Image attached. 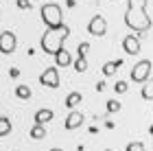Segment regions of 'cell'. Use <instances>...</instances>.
Here are the masks:
<instances>
[{"label":"cell","mask_w":153,"mask_h":151,"mask_svg":"<svg viewBox=\"0 0 153 151\" xmlns=\"http://www.w3.org/2000/svg\"><path fill=\"white\" fill-rule=\"evenodd\" d=\"M68 37H70V26L68 24H61L57 29H46L39 39V48L48 55H55L57 51L64 48V42Z\"/></svg>","instance_id":"cell-2"},{"label":"cell","mask_w":153,"mask_h":151,"mask_svg":"<svg viewBox=\"0 0 153 151\" xmlns=\"http://www.w3.org/2000/svg\"><path fill=\"white\" fill-rule=\"evenodd\" d=\"M127 90H129V83H127V81H116V83H114V92H116V94H125Z\"/></svg>","instance_id":"cell-20"},{"label":"cell","mask_w":153,"mask_h":151,"mask_svg":"<svg viewBox=\"0 0 153 151\" xmlns=\"http://www.w3.org/2000/svg\"><path fill=\"white\" fill-rule=\"evenodd\" d=\"M55 68H66V66H70L72 64V57H70V53H68L66 48H61V51H57L55 53Z\"/></svg>","instance_id":"cell-11"},{"label":"cell","mask_w":153,"mask_h":151,"mask_svg":"<svg viewBox=\"0 0 153 151\" xmlns=\"http://www.w3.org/2000/svg\"><path fill=\"white\" fill-rule=\"evenodd\" d=\"M81 101H83V94L81 92H70L66 97V107H76Z\"/></svg>","instance_id":"cell-15"},{"label":"cell","mask_w":153,"mask_h":151,"mask_svg":"<svg viewBox=\"0 0 153 151\" xmlns=\"http://www.w3.org/2000/svg\"><path fill=\"white\" fill-rule=\"evenodd\" d=\"M11 129H13L11 121L7 118V116H0V138H2V136H9Z\"/></svg>","instance_id":"cell-16"},{"label":"cell","mask_w":153,"mask_h":151,"mask_svg":"<svg viewBox=\"0 0 153 151\" xmlns=\"http://www.w3.org/2000/svg\"><path fill=\"white\" fill-rule=\"evenodd\" d=\"M51 151H64V149H51Z\"/></svg>","instance_id":"cell-25"},{"label":"cell","mask_w":153,"mask_h":151,"mask_svg":"<svg viewBox=\"0 0 153 151\" xmlns=\"http://www.w3.org/2000/svg\"><path fill=\"white\" fill-rule=\"evenodd\" d=\"M83 121H85V116H83L81 112H70L66 116V123H64V127L68 129V132H72V129H79L83 125Z\"/></svg>","instance_id":"cell-10"},{"label":"cell","mask_w":153,"mask_h":151,"mask_svg":"<svg viewBox=\"0 0 153 151\" xmlns=\"http://www.w3.org/2000/svg\"><path fill=\"white\" fill-rule=\"evenodd\" d=\"M53 109H48V107H44V109H37L35 112V125H44V123H48V121H53Z\"/></svg>","instance_id":"cell-12"},{"label":"cell","mask_w":153,"mask_h":151,"mask_svg":"<svg viewBox=\"0 0 153 151\" xmlns=\"http://www.w3.org/2000/svg\"><path fill=\"white\" fill-rule=\"evenodd\" d=\"M16 46H18V37H16V33H13V31L0 33V53L11 55L13 51H16Z\"/></svg>","instance_id":"cell-5"},{"label":"cell","mask_w":153,"mask_h":151,"mask_svg":"<svg viewBox=\"0 0 153 151\" xmlns=\"http://www.w3.org/2000/svg\"><path fill=\"white\" fill-rule=\"evenodd\" d=\"M16 4H18V9H20V11H29L31 7H33V4H31V0H16Z\"/></svg>","instance_id":"cell-22"},{"label":"cell","mask_w":153,"mask_h":151,"mask_svg":"<svg viewBox=\"0 0 153 151\" xmlns=\"http://www.w3.org/2000/svg\"><path fill=\"white\" fill-rule=\"evenodd\" d=\"M31 138H33V140H44V138H46V127H44V125H33Z\"/></svg>","instance_id":"cell-17"},{"label":"cell","mask_w":153,"mask_h":151,"mask_svg":"<svg viewBox=\"0 0 153 151\" xmlns=\"http://www.w3.org/2000/svg\"><path fill=\"white\" fill-rule=\"evenodd\" d=\"M149 0H129L125 11V24L136 33H147L151 29V13L147 9Z\"/></svg>","instance_id":"cell-1"},{"label":"cell","mask_w":153,"mask_h":151,"mask_svg":"<svg viewBox=\"0 0 153 151\" xmlns=\"http://www.w3.org/2000/svg\"><path fill=\"white\" fill-rule=\"evenodd\" d=\"M123 48L127 55H138L140 53V37L138 35H127L123 39Z\"/></svg>","instance_id":"cell-9"},{"label":"cell","mask_w":153,"mask_h":151,"mask_svg":"<svg viewBox=\"0 0 153 151\" xmlns=\"http://www.w3.org/2000/svg\"><path fill=\"white\" fill-rule=\"evenodd\" d=\"M120 107H123V105H120V101H118V99H107V105H105V109H107V116L116 114Z\"/></svg>","instance_id":"cell-18"},{"label":"cell","mask_w":153,"mask_h":151,"mask_svg":"<svg viewBox=\"0 0 153 151\" xmlns=\"http://www.w3.org/2000/svg\"><path fill=\"white\" fill-rule=\"evenodd\" d=\"M42 20H44V24L48 26V29H57V26L64 24V9H61L59 4L55 2H48L42 7Z\"/></svg>","instance_id":"cell-3"},{"label":"cell","mask_w":153,"mask_h":151,"mask_svg":"<svg viewBox=\"0 0 153 151\" xmlns=\"http://www.w3.org/2000/svg\"><path fill=\"white\" fill-rule=\"evenodd\" d=\"M88 51H90V44L88 42H81L79 44V57H76V61L72 64L76 72H85L88 70V57H85Z\"/></svg>","instance_id":"cell-8"},{"label":"cell","mask_w":153,"mask_h":151,"mask_svg":"<svg viewBox=\"0 0 153 151\" xmlns=\"http://www.w3.org/2000/svg\"><path fill=\"white\" fill-rule=\"evenodd\" d=\"M88 33L90 35H96V37H103L107 33V20L103 16H94L88 24Z\"/></svg>","instance_id":"cell-7"},{"label":"cell","mask_w":153,"mask_h":151,"mask_svg":"<svg viewBox=\"0 0 153 151\" xmlns=\"http://www.w3.org/2000/svg\"><path fill=\"white\" fill-rule=\"evenodd\" d=\"M16 97H18V99H22V101H29V99L33 97V90H31L29 86L20 83V86L16 88Z\"/></svg>","instance_id":"cell-14"},{"label":"cell","mask_w":153,"mask_h":151,"mask_svg":"<svg viewBox=\"0 0 153 151\" xmlns=\"http://www.w3.org/2000/svg\"><path fill=\"white\" fill-rule=\"evenodd\" d=\"M123 66V59H114V61H107L105 66H103V74L105 77H114V72L118 70V68Z\"/></svg>","instance_id":"cell-13"},{"label":"cell","mask_w":153,"mask_h":151,"mask_svg":"<svg viewBox=\"0 0 153 151\" xmlns=\"http://www.w3.org/2000/svg\"><path fill=\"white\" fill-rule=\"evenodd\" d=\"M107 151H112V149H107Z\"/></svg>","instance_id":"cell-26"},{"label":"cell","mask_w":153,"mask_h":151,"mask_svg":"<svg viewBox=\"0 0 153 151\" xmlns=\"http://www.w3.org/2000/svg\"><path fill=\"white\" fill-rule=\"evenodd\" d=\"M142 99L144 101H151L153 99V86H151V81H144V83H142Z\"/></svg>","instance_id":"cell-19"},{"label":"cell","mask_w":153,"mask_h":151,"mask_svg":"<svg viewBox=\"0 0 153 151\" xmlns=\"http://www.w3.org/2000/svg\"><path fill=\"white\" fill-rule=\"evenodd\" d=\"M151 70H153L151 59H140L138 64H134V68H131V81H136V83H144V81H149Z\"/></svg>","instance_id":"cell-4"},{"label":"cell","mask_w":153,"mask_h":151,"mask_svg":"<svg viewBox=\"0 0 153 151\" xmlns=\"http://www.w3.org/2000/svg\"><path fill=\"white\" fill-rule=\"evenodd\" d=\"M125 151H147V147H144V142H129Z\"/></svg>","instance_id":"cell-21"},{"label":"cell","mask_w":153,"mask_h":151,"mask_svg":"<svg viewBox=\"0 0 153 151\" xmlns=\"http://www.w3.org/2000/svg\"><path fill=\"white\" fill-rule=\"evenodd\" d=\"M39 83L44 88H59V83H61V81H59V70L55 66L46 68V70L39 74Z\"/></svg>","instance_id":"cell-6"},{"label":"cell","mask_w":153,"mask_h":151,"mask_svg":"<svg viewBox=\"0 0 153 151\" xmlns=\"http://www.w3.org/2000/svg\"><path fill=\"white\" fill-rule=\"evenodd\" d=\"M96 90H99V92L105 90V81H99V83H96Z\"/></svg>","instance_id":"cell-24"},{"label":"cell","mask_w":153,"mask_h":151,"mask_svg":"<svg viewBox=\"0 0 153 151\" xmlns=\"http://www.w3.org/2000/svg\"><path fill=\"white\" fill-rule=\"evenodd\" d=\"M9 74H11L13 79H18V77H20V68H11V70H9Z\"/></svg>","instance_id":"cell-23"}]
</instances>
